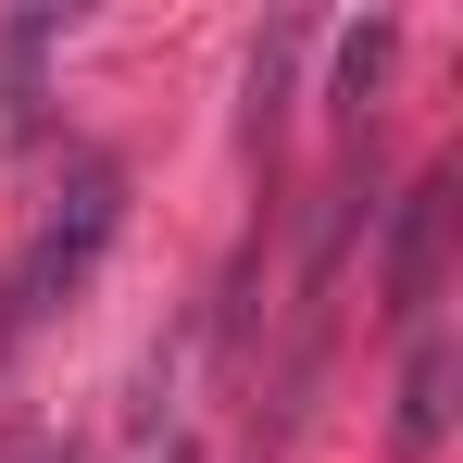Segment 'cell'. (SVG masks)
<instances>
[{
  "label": "cell",
  "instance_id": "obj_6",
  "mask_svg": "<svg viewBox=\"0 0 463 463\" xmlns=\"http://www.w3.org/2000/svg\"><path fill=\"white\" fill-rule=\"evenodd\" d=\"M0 463H76V439H13Z\"/></svg>",
  "mask_w": 463,
  "mask_h": 463
},
{
  "label": "cell",
  "instance_id": "obj_3",
  "mask_svg": "<svg viewBox=\"0 0 463 463\" xmlns=\"http://www.w3.org/2000/svg\"><path fill=\"white\" fill-rule=\"evenodd\" d=\"M401 463H426L439 439H451V338H413V364H401Z\"/></svg>",
  "mask_w": 463,
  "mask_h": 463
},
{
  "label": "cell",
  "instance_id": "obj_2",
  "mask_svg": "<svg viewBox=\"0 0 463 463\" xmlns=\"http://www.w3.org/2000/svg\"><path fill=\"white\" fill-rule=\"evenodd\" d=\"M439 238H451V175H426V188L401 201V226H388V276H376L388 326H413V313L439 301Z\"/></svg>",
  "mask_w": 463,
  "mask_h": 463
},
{
  "label": "cell",
  "instance_id": "obj_7",
  "mask_svg": "<svg viewBox=\"0 0 463 463\" xmlns=\"http://www.w3.org/2000/svg\"><path fill=\"white\" fill-rule=\"evenodd\" d=\"M151 463H188V439H163V451H151Z\"/></svg>",
  "mask_w": 463,
  "mask_h": 463
},
{
  "label": "cell",
  "instance_id": "obj_5",
  "mask_svg": "<svg viewBox=\"0 0 463 463\" xmlns=\"http://www.w3.org/2000/svg\"><path fill=\"white\" fill-rule=\"evenodd\" d=\"M376 63H388V25H351V38H338V88L364 100V88H376Z\"/></svg>",
  "mask_w": 463,
  "mask_h": 463
},
{
  "label": "cell",
  "instance_id": "obj_4",
  "mask_svg": "<svg viewBox=\"0 0 463 463\" xmlns=\"http://www.w3.org/2000/svg\"><path fill=\"white\" fill-rule=\"evenodd\" d=\"M51 38H63V13H51V0L0 25V126H38V63H51Z\"/></svg>",
  "mask_w": 463,
  "mask_h": 463
},
{
  "label": "cell",
  "instance_id": "obj_1",
  "mask_svg": "<svg viewBox=\"0 0 463 463\" xmlns=\"http://www.w3.org/2000/svg\"><path fill=\"white\" fill-rule=\"evenodd\" d=\"M113 226H126V163H76V175H63V213H38L25 263L0 276V364H13V351L88 288V263L113 250Z\"/></svg>",
  "mask_w": 463,
  "mask_h": 463
}]
</instances>
